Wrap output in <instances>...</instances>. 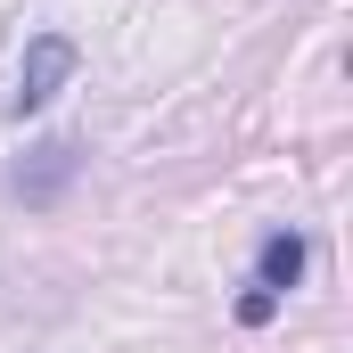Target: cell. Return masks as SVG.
I'll return each mask as SVG.
<instances>
[{"label": "cell", "mask_w": 353, "mask_h": 353, "mask_svg": "<svg viewBox=\"0 0 353 353\" xmlns=\"http://www.w3.org/2000/svg\"><path fill=\"white\" fill-rule=\"evenodd\" d=\"M304 255H312V247H304L296 230H271V239H263V255H255V296H271V304H279V296L304 279Z\"/></svg>", "instance_id": "cell-2"}, {"label": "cell", "mask_w": 353, "mask_h": 353, "mask_svg": "<svg viewBox=\"0 0 353 353\" xmlns=\"http://www.w3.org/2000/svg\"><path fill=\"white\" fill-rule=\"evenodd\" d=\"M66 173H74V140H50V148H33V173H17V197H58Z\"/></svg>", "instance_id": "cell-3"}, {"label": "cell", "mask_w": 353, "mask_h": 353, "mask_svg": "<svg viewBox=\"0 0 353 353\" xmlns=\"http://www.w3.org/2000/svg\"><path fill=\"white\" fill-rule=\"evenodd\" d=\"M271 312H279V304H271V296H239V321H247V329H263Z\"/></svg>", "instance_id": "cell-4"}, {"label": "cell", "mask_w": 353, "mask_h": 353, "mask_svg": "<svg viewBox=\"0 0 353 353\" xmlns=\"http://www.w3.org/2000/svg\"><path fill=\"white\" fill-rule=\"evenodd\" d=\"M66 74H74V41H66V33H33V41H25V74L8 90V115H17V123L41 115V107L66 90Z\"/></svg>", "instance_id": "cell-1"}]
</instances>
